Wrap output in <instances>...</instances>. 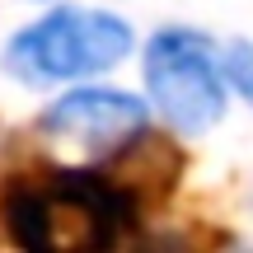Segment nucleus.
Listing matches in <instances>:
<instances>
[{"label":"nucleus","mask_w":253,"mask_h":253,"mask_svg":"<svg viewBox=\"0 0 253 253\" xmlns=\"http://www.w3.org/2000/svg\"><path fill=\"white\" fill-rule=\"evenodd\" d=\"M136 202L108 173L52 169L14 173L0 188V220L19 249L33 253H94L122 239Z\"/></svg>","instance_id":"1"},{"label":"nucleus","mask_w":253,"mask_h":253,"mask_svg":"<svg viewBox=\"0 0 253 253\" xmlns=\"http://www.w3.org/2000/svg\"><path fill=\"white\" fill-rule=\"evenodd\" d=\"M131 52V28L103 9H56L28 24L5 47V71L24 84H56L80 80L118 66Z\"/></svg>","instance_id":"2"},{"label":"nucleus","mask_w":253,"mask_h":253,"mask_svg":"<svg viewBox=\"0 0 253 253\" xmlns=\"http://www.w3.org/2000/svg\"><path fill=\"white\" fill-rule=\"evenodd\" d=\"M145 89L178 131H207L225 113V84L211 61V42L188 28H164L145 47Z\"/></svg>","instance_id":"3"},{"label":"nucleus","mask_w":253,"mask_h":253,"mask_svg":"<svg viewBox=\"0 0 253 253\" xmlns=\"http://www.w3.org/2000/svg\"><path fill=\"white\" fill-rule=\"evenodd\" d=\"M42 126L52 136L89 145V150H113L145 126V103H136L131 94H113V89H80V94L56 99L42 113Z\"/></svg>","instance_id":"4"},{"label":"nucleus","mask_w":253,"mask_h":253,"mask_svg":"<svg viewBox=\"0 0 253 253\" xmlns=\"http://www.w3.org/2000/svg\"><path fill=\"white\" fill-rule=\"evenodd\" d=\"M178 169H183V155L164 136H141L136 131L118 145V164L108 169V178L131 202H150V197H169Z\"/></svg>","instance_id":"5"},{"label":"nucleus","mask_w":253,"mask_h":253,"mask_svg":"<svg viewBox=\"0 0 253 253\" xmlns=\"http://www.w3.org/2000/svg\"><path fill=\"white\" fill-rule=\"evenodd\" d=\"M225 75H230V84L253 103V42H230L225 47Z\"/></svg>","instance_id":"6"}]
</instances>
